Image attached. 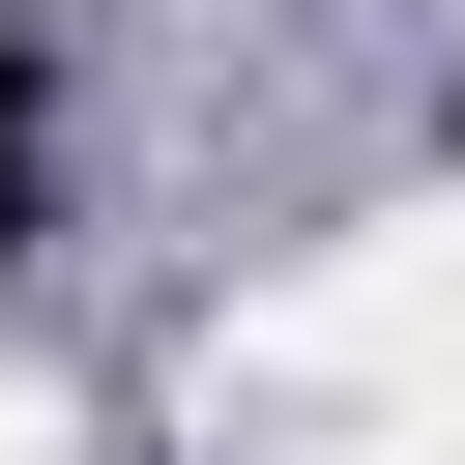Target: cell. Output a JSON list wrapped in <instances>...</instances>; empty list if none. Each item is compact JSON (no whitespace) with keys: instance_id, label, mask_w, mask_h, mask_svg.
Listing matches in <instances>:
<instances>
[{"instance_id":"obj_1","label":"cell","mask_w":465,"mask_h":465,"mask_svg":"<svg viewBox=\"0 0 465 465\" xmlns=\"http://www.w3.org/2000/svg\"><path fill=\"white\" fill-rule=\"evenodd\" d=\"M29 174H58V58L0 29V262H29Z\"/></svg>"},{"instance_id":"obj_2","label":"cell","mask_w":465,"mask_h":465,"mask_svg":"<svg viewBox=\"0 0 465 465\" xmlns=\"http://www.w3.org/2000/svg\"><path fill=\"white\" fill-rule=\"evenodd\" d=\"M436 145H465V116H436Z\"/></svg>"}]
</instances>
